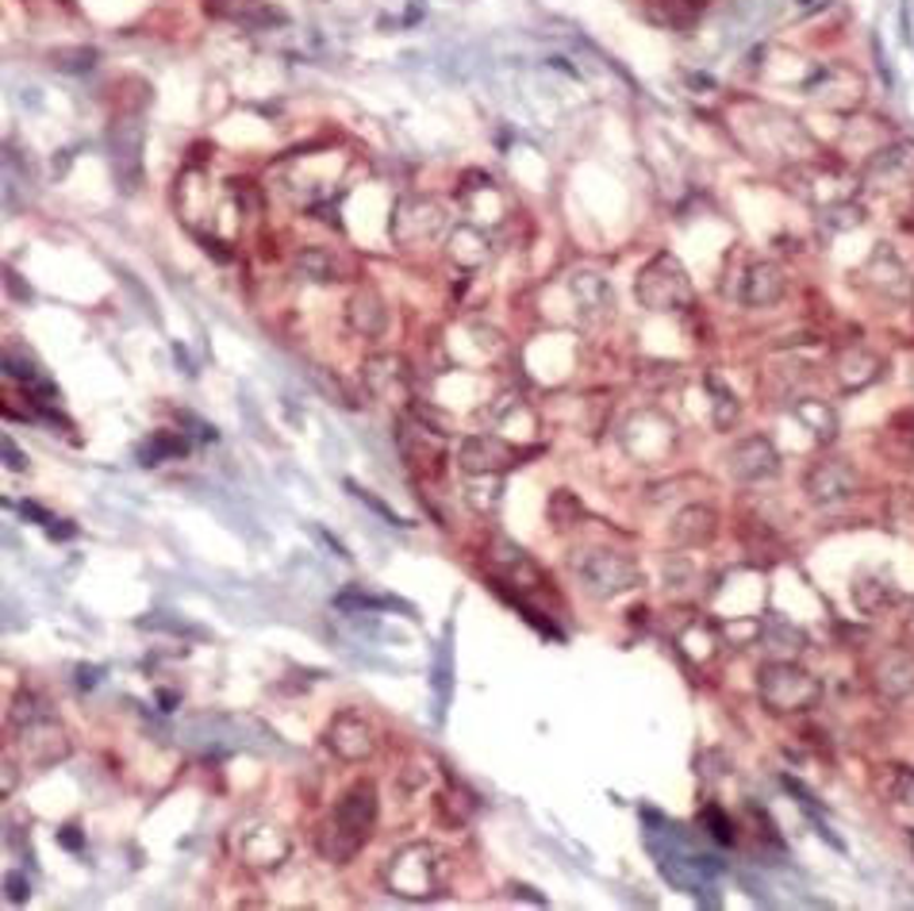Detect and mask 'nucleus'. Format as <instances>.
<instances>
[{
	"label": "nucleus",
	"instance_id": "nucleus-1",
	"mask_svg": "<svg viewBox=\"0 0 914 911\" xmlns=\"http://www.w3.org/2000/svg\"><path fill=\"white\" fill-rule=\"evenodd\" d=\"M377 827V788L369 781H358V785L346 788V796L335 804L330 819L319 830V854L327 861H350L361 846L369 842Z\"/></svg>",
	"mask_w": 914,
	"mask_h": 911
},
{
	"label": "nucleus",
	"instance_id": "nucleus-2",
	"mask_svg": "<svg viewBox=\"0 0 914 911\" xmlns=\"http://www.w3.org/2000/svg\"><path fill=\"white\" fill-rule=\"evenodd\" d=\"M634 296L642 308L650 312H684L692 308V278L681 265L676 254H653L650 262L638 270L634 278Z\"/></svg>",
	"mask_w": 914,
	"mask_h": 911
},
{
	"label": "nucleus",
	"instance_id": "nucleus-3",
	"mask_svg": "<svg viewBox=\"0 0 914 911\" xmlns=\"http://www.w3.org/2000/svg\"><path fill=\"white\" fill-rule=\"evenodd\" d=\"M757 692H761L768 712L788 715V712H807V708L819 704L822 684L815 681L803 666L791 662V658H773V662H765L761 673H757Z\"/></svg>",
	"mask_w": 914,
	"mask_h": 911
},
{
	"label": "nucleus",
	"instance_id": "nucleus-4",
	"mask_svg": "<svg viewBox=\"0 0 914 911\" xmlns=\"http://www.w3.org/2000/svg\"><path fill=\"white\" fill-rule=\"evenodd\" d=\"M385 881L388 889L400 892V897H411V900L434 897V892L442 889V881H447V854L427 842L403 846V850H396L392 858H388Z\"/></svg>",
	"mask_w": 914,
	"mask_h": 911
},
{
	"label": "nucleus",
	"instance_id": "nucleus-5",
	"mask_svg": "<svg viewBox=\"0 0 914 911\" xmlns=\"http://www.w3.org/2000/svg\"><path fill=\"white\" fill-rule=\"evenodd\" d=\"M572 574L585 580V588L596 600H614L642 585V569L622 551H580L572 554Z\"/></svg>",
	"mask_w": 914,
	"mask_h": 911
},
{
	"label": "nucleus",
	"instance_id": "nucleus-6",
	"mask_svg": "<svg viewBox=\"0 0 914 911\" xmlns=\"http://www.w3.org/2000/svg\"><path fill=\"white\" fill-rule=\"evenodd\" d=\"M738 262L742 270H734V281L723 285V293L734 296L738 304H746V308H768V304H776L788 293V278H784V270L776 262L749 258V254H738Z\"/></svg>",
	"mask_w": 914,
	"mask_h": 911
},
{
	"label": "nucleus",
	"instance_id": "nucleus-7",
	"mask_svg": "<svg viewBox=\"0 0 914 911\" xmlns=\"http://www.w3.org/2000/svg\"><path fill=\"white\" fill-rule=\"evenodd\" d=\"M857 489H861V473H857V465L845 462V458H822V462H815L803 478L807 500L819 507L841 504V500L857 496Z\"/></svg>",
	"mask_w": 914,
	"mask_h": 911
},
{
	"label": "nucleus",
	"instance_id": "nucleus-8",
	"mask_svg": "<svg viewBox=\"0 0 914 911\" xmlns=\"http://www.w3.org/2000/svg\"><path fill=\"white\" fill-rule=\"evenodd\" d=\"M726 473H731L734 481H746V485L773 481L776 473H780V454H776L773 439H765V434L738 439L726 450Z\"/></svg>",
	"mask_w": 914,
	"mask_h": 911
},
{
	"label": "nucleus",
	"instance_id": "nucleus-9",
	"mask_svg": "<svg viewBox=\"0 0 914 911\" xmlns=\"http://www.w3.org/2000/svg\"><path fill=\"white\" fill-rule=\"evenodd\" d=\"M519 458H527V454L515 450L512 442L496 439V434H469V439H461V450H458L461 470L473 473V478L504 473V470H512V465H519Z\"/></svg>",
	"mask_w": 914,
	"mask_h": 911
},
{
	"label": "nucleus",
	"instance_id": "nucleus-10",
	"mask_svg": "<svg viewBox=\"0 0 914 911\" xmlns=\"http://www.w3.org/2000/svg\"><path fill=\"white\" fill-rule=\"evenodd\" d=\"M327 743L338 757H346V762H361V757L374 754L377 735H374V727H369L366 715L350 708V712L335 715V723L327 727Z\"/></svg>",
	"mask_w": 914,
	"mask_h": 911
},
{
	"label": "nucleus",
	"instance_id": "nucleus-11",
	"mask_svg": "<svg viewBox=\"0 0 914 911\" xmlns=\"http://www.w3.org/2000/svg\"><path fill=\"white\" fill-rule=\"evenodd\" d=\"M112 166H116L119 181H124V189L132 192L135 185H139L143 177V163H139V150H143V127L135 124V119H116L112 124Z\"/></svg>",
	"mask_w": 914,
	"mask_h": 911
},
{
	"label": "nucleus",
	"instance_id": "nucleus-12",
	"mask_svg": "<svg viewBox=\"0 0 914 911\" xmlns=\"http://www.w3.org/2000/svg\"><path fill=\"white\" fill-rule=\"evenodd\" d=\"M572 304L585 324H603L614 316V293L600 273H572Z\"/></svg>",
	"mask_w": 914,
	"mask_h": 911
},
{
	"label": "nucleus",
	"instance_id": "nucleus-13",
	"mask_svg": "<svg viewBox=\"0 0 914 911\" xmlns=\"http://www.w3.org/2000/svg\"><path fill=\"white\" fill-rule=\"evenodd\" d=\"M296 273L304 281H315V285H335V281H346L354 273V262L343 258L338 250L327 247H307L296 254Z\"/></svg>",
	"mask_w": 914,
	"mask_h": 911
},
{
	"label": "nucleus",
	"instance_id": "nucleus-14",
	"mask_svg": "<svg viewBox=\"0 0 914 911\" xmlns=\"http://www.w3.org/2000/svg\"><path fill=\"white\" fill-rule=\"evenodd\" d=\"M676 546H707L718 535V512L711 504H687L669 527Z\"/></svg>",
	"mask_w": 914,
	"mask_h": 911
},
{
	"label": "nucleus",
	"instance_id": "nucleus-15",
	"mask_svg": "<svg viewBox=\"0 0 914 911\" xmlns=\"http://www.w3.org/2000/svg\"><path fill=\"white\" fill-rule=\"evenodd\" d=\"M239 850H242V858H246L250 866H281V861L288 858V838L281 835L277 827L262 824L254 830H242Z\"/></svg>",
	"mask_w": 914,
	"mask_h": 911
},
{
	"label": "nucleus",
	"instance_id": "nucleus-16",
	"mask_svg": "<svg viewBox=\"0 0 914 911\" xmlns=\"http://www.w3.org/2000/svg\"><path fill=\"white\" fill-rule=\"evenodd\" d=\"M880 369H884V362H880L876 354L864 350V346H853V350H845L834 362V377L845 392H857V389H864V385H872L880 377Z\"/></svg>",
	"mask_w": 914,
	"mask_h": 911
},
{
	"label": "nucleus",
	"instance_id": "nucleus-17",
	"mask_svg": "<svg viewBox=\"0 0 914 911\" xmlns=\"http://www.w3.org/2000/svg\"><path fill=\"white\" fill-rule=\"evenodd\" d=\"M366 381L369 389L385 400L408 397V369H403V362L392 358V354H377V358L366 362Z\"/></svg>",
	"mask_w": 914,
	"mask_h": 911
},
{
	"label": "nucleus",
	"instance_id": "nucleus-18",
	"mask_svg": "<svg viewBox=\"0 0 914 911\" xmlns=\"http://www.w3.org/2000/svg\"><path fill=\"white\" fill-rule=\"evenodd\" d=\"M346 316H350L354 332L369 335V338H377L388 327V308H385V301L374 293V289H361V293L350 301V308H346Z\"/></svg>",
	"mask_w": 914,
	"mask_h": 911
},
{
	"label": "nucleus",
	"instance_id": "nucleus-19",
	"mask_svg": "<svg viewBox=\"0 0 914 911\" xmlns=\"http://www.w3.org/2000/svg\"><path fill=\"white\" fill-rule=\"evenodd\" d=\"M791 416H796L799 423H803L807 431H811L815 439L822 442V447L838 439V412L830 405H822V400H815V397L791 400Z\"/></svg>",
	"mask_w": 914,
	"mask_h": 911
},
{
	"label": "nucleus",
	"instance_id": "nucleus-20",
	"mask_svg": "<svg viewBox=\"0 0 914 911\" xmlns=\"http://www.w3.org/2000/svg\"><path fill=\"white\" fill-rule=\"evenodd\" d=\"M853 600L864 616H880V611H887L892 604H900V588L884 577H861L853 585Z\"/></svg>",
	"mask_w": 914,
	"mask_h": 911
},
{
	"label": "nucleus",
	"instance_id": "nucleus-21",
	"mask_svg": "<svg viewBox=\"0 0 914 911\" xmlns=\"http://www.w3.org/2000/svg\"><path fill=\"white\" fill-rule=\"evenodd\" d=\"M880 689L892 700H903L907 692H914V662L907 655H887L880 662Z\"/></svg>",
	"mask_w": 914,
	"mask_h": 911
},
{
	"label": "nucleus",
	"instance_id": "nucleus-22",
	"mask_svg": "<svg viewBox=\"0 0 914 911\" xmlns=\"http://www.w3.org/2000/svg\"><path fill=\"white\" fill-rule=\"evenodd\" d=\"M181 454H189V439H185L181 431H154L139 447L143 465H161V462H169V458H181Z\"/></svg>",
	"mask_w": 914,
	"mask_h": 911
},
{
	"label": "nucleus",
	"instance_id": "nucleus-23",
	"mask_svg": "<svg viewBox=\"0 0 914 911\" xmlns=\"http://www.w3.org/2000/svg\"><path fill=\"white\" fill-rule=\"evenodd\" d=\"M549 520H554L557 531H569V527H580V520H585V507H580V500L572 493H565V489H557L554 496H549Z\"/></svg>",
	"mask_w": 914,
	"mask_h": 911
},
{
	"label": "nucleus",
	"instance_id": "nucleus-24",
	"mask_svg": "<svg viewBox=\"0 0 914 911\" xmlns=\"http://www.w3.org/2000/svg\"><path fill=\"white\" fill-rule=\"evenodd\" d=\"M707 385H711V397H715V427H731L734 419H738V397H734L718 377H707Z\"/></svg>",
	"mask_w": 914,
	"mask_h": 911
},
{
	"label": "nucleus",
	"instance_id": "nucleus-25",
	"mask_svg": "<svg viewBox=\"0 0 914 911\" xmlns=\"http://www.w3.org/2000/svg\"><path fill=\"white\" fill-rule=\"evenodd\" d=\"M761 639L768 642V650H799L803 647V631L791 627V624H784V619H773Z\"/></svg>",
	"mask_w": 914,
	"mask_h": 911
},
{
	"label": "nucleus",
	"instance_id": "nucleus-26",
	"mask_svg": "<svg viewBox=\"0 0 914 911\" xmlns=\"http://www.w3.org/2000/svg\"><path fill=\"white\" fill-rule=\"evenodd\" d=\"M700 824L711 830V838H715V842H723V846L734 842V824H731V816L718 808V804H707V808H703Z\"/></svg>",
	"mask_w": 914,
	"mask_h": 911
},
{
	"label": "nucleus",
	"instance_id": "nucleus-27",
	"mask_svg": "<svg viewBox=\"0 0 914 911\" xmlns=\"http://www.w3.org/2000/svg\"><path fill=\"white\" fill-rule=\"evenodd\" d=\"M93 62H96V51H85V46H74V51H54L51 54V66L54 70H66V74L93 70Z\"/></svg>",
	"mask_w": 914,
	"mask_h": 911
},
{
	"label": "nucleus",
	"instance_id": "nucleus-28",
	"mask_svg": "<svg viewBox=\"0 0 914 911\" xmlns=\"http://www.w3.org/2000/svg\"><path fill=\"white\" fill-rule=\"evenodd\" d=\"M887 796H892V804H900V808H911L914 811V769H903V765H895V769H892V785H887Z\"/></svg>",
	"mask_w": 914,
	"mask_h": 911
},
{
	"label": "nucleus",
	"instance_id": "nucleus-29",
	"mask_svg": "<svg viewBox=\"0 0 914 911\" xmlns=\"http://www.w3.org/2000/svg\"><path fill=\"white\" fill-rule=\"evenodd\" d=\"M346 485H350V493H354V496H358V500H361V504H369V507H374V512H377V515H385V520H388V523H396V527H411V523H403V520H400V515H396V512H392V507H385V504H381V500H377L374 493H369V489H358V485H354V481H346Z\"/></svg>",
	"mask_w": 914,
	"mask_h": 911
},
{
	"label": "nucleus",
	"instance_id": "nucleus-30",
	"mask_svg": "<svg viewBox=\"0 0 914 911\" xmlns=\"http://www.w3.org/2000/svg\"><path fill=\"white\" fill-rule=\"evenodd\" d=\"M20 515H28V520H35V523H43V527H51V523H54V515L43 512L39 504H31V500H23V504H20Z\"/></svg>",
	"mask_w": 914,
	"mask_h": 911
},
{
	"label": "nucleus",
	"instance_id": "nucleus-31",
	"mask_svg": "<svg viewBox=\"0 0 914 911\" xmlns=\"http://www.w3.org/2000/svg\"><path fill=\"white\" fill-rule=\"evenodd\" d=\"M4 458H8V470H28V458L15 450L12 439H4Z\"/></svg>",
	"mask_w": 914,
	"mask_h": 911
},
{
	"label": "nucleus",
	"instance_id": "nucleus-32",
	"mask_svg": "<svg viewBox=\"0 0 914 911\" xmlns=\"http://www.w3.org/2000/svg\"><path fill=\"white\" fill-rule=\"evenodd\" d=\"M8 900H12V904L28 900V881H20V877H8Z\"/></svg>",
	"mask_w": 914,
	"mask_h": 911
},
{
	"label": "nucleus",
	"instance_id": "nucleus-33",
	"mask_svg": "<svg viewBox=\"0 0 914 911\" xmlns=\"http://www.w3.org/2000/svg\"><path fill=\"white\" fill-rule=\"evenodd\" d=\"M46 531H51V538H74L77 535V527H70V523H62V520H54Z\"/></svg>",
	"mask_w": 914,
	"mask_h": 911
},
{
	"label": "nucleus",
	"instance_id": "nucleus-34",
	"mask_svg": "<svg viewBox=\"0 0 914 911\" xmlns=\"http://www.w3.org/2000/svg\"><path fill=\"white\" fill-rule=\"evenodd\" d=\"M74 830H77V827H66V830H62V842H66L70 850H77V846H81V838L74 835Z\"/></svg>",
	"mask_w": 914,
	"mask_h": 911
},
{
	"label": "nucleus",
	"instance_id": "nucleus-35",
	"mask_svg": "<svg viewBox=\"0 0 914 911\" xmlns=\"http://www.w3.org/2000/svg\"><path fill=\"white\" fill-rule=\"evenodd\" d=\"M158 700H161V704H166V712H174V704H177V697H174V692H161Z\"/></svg>",
	"mask_w": 914,
	"mask_h": 911
},
{
	"label": "nucleus",
	"instance_id": "nucleus-36",
	"mask_svg": "<svg viewBox=\"0 0 914 911\" xmlns=\"http://www.w3.org/2000/svg\"><path fill=\"white\" fill-rule=\"evenodd\" d=\"M911 850H914V830H911Z\"/></svg>",
	"mask_w": 914,
	"mask_h": 911
},
{
	"label": "nucleus",
	"instance_id": "nucleus-37",
	"mask_svg": "<svg viewBox=\"0 0 914 911\" xmlns=\"http://www.w3.org/2000/svg\"><path fill=\"white\" fill-rule=\"evenodd\" d=\"M911 216H914V212H911ZM911 228H914V220H911Z\"/></svg>",
	"mask_w": 914,
	"mask_h": 911
}]
</instances>
